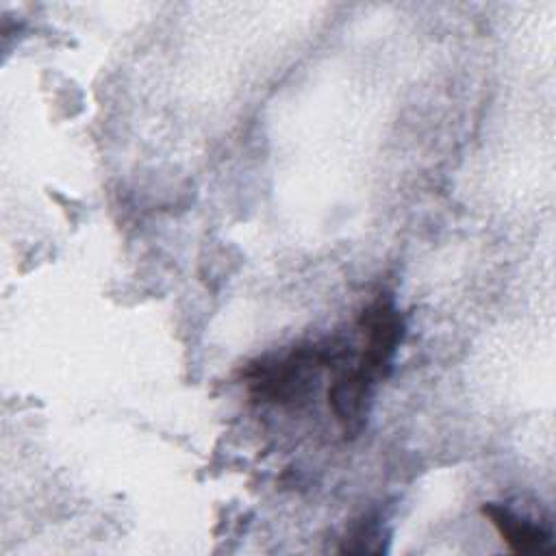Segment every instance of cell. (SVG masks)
Here are the masks:
<instances>
[{
    "label": "cell",
    "instance_id": "277c9868",
    "mask_svg": "<svg viewBox=\"0 0 556 556\" xmlns=\"http://www.w3.org/2000/svg\"><path fill=\"white\" fill-rule=\"evenodd\" d=\"M380 528L374 521H363L361 526H356L341 545V552H382V539H380Z\"/></svg>",
    "mask_w": 556,
    "mask_h": 556
},
{
    "label": "cell",
    "instance_id": "3957f363",
    "mask_svg": "<svg viewBox=\"0 0 556 556\" xmlns=\"http://www.w3.org/2000/svg\"><path fill=\"white\" fill-rule=\"evenodd\" d=\"M482 515L489 517V521L515 554H539L552 549V530L543 523L517 515L508 506L495 502L484 504Z\"/></svg>",
    "mask_w": 556,
    "mask_h": 556
},
{
    "label": "cell",
    "instance_id": "7a4b0ae2",
    "mask_svg": "<svg viewBox=\"0 0 556 556\" xmlns=\"http://www.w3.org/2000/svg\"><path fill=\"white\" fill-rule=\"evenodd\" d=\"M341 356L337 348L306 345L278 358L258 361L248 371L250 391L263 402H295V397L306 393L319 369L334 367Z\"/></svg>",
    "mask_w": 556,
    "mask_h": 556
},
{
    "label": "cell",
    "instance_id": "6da1fadb",
    "mask_svg": "<svg viewBox=\"0 0 556 556\" xmlns=\"http://www.w3.org/2000/svg\"><path fill=\"white\" fill-rule=\"evenodd\" d=\"M363 352L343 365L328 387V404L345 434H358L367 421L374 389L391 369L404 334V319L389 295H378L361 315Z\"/></svg>",
    "mask_w": 556,
    "mask_h": 556
}]
</instances>
